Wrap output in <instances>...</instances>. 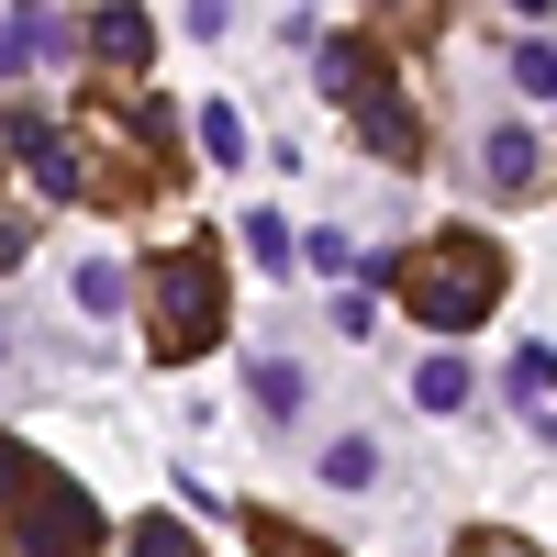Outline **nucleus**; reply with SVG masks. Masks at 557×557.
Returning <instances> with one entry per match:
<instances>
[{
	"label": "nucleus",
	"mask_w": 557,
	"mask_h": 557,
	"mask_svg": "<svg viewBox=\"0 0 557 557\" xmlns=\"http://www.w3.org/2000/svg\"><path fill=\"white\" fill-rule=\"evenodd\" d=\"M380 278H391V290H401L412 312L435 323V335H457V323H480V312L502 301V257H491L480 235H435V246H412V257H391Z\"/></svg>",
	"instance_id": "obj_1"
},
{
	"label": "nucleus",
	"mask_w": 557,
	"mask_h": 557,
	"mask_svg": "<svg viewBox=\"0 0 557 557\" xmlns=\"http://www.w3.org/2000/svg\"><path fill=\"white\" fill-rule=\"evenodd\" d=\"M146 301H157V368H190L212 335H223V257L212 246H178V257H157L146 268Z\"/></svg>",
	"instance_id": "obj_2"
},
{
	"label": "nucleus",
	"mask_w": 557,
	"mask_h": 557,
	"mask_svg": "<svg viewBox=\"0 0 557 557\" xmlns=\"http://www.w3.org/2000/svg\"><path fill=\"white\" fill-rule=\"evenodd\" d=\"M312 67H323V89H335V101H357V123H368V146H380V157H401V168L424 157V123H412V101L380 78V57H368L357 34H323Z\"/></svg>",
	"instance_id": "obj_3"
},
{
	"label": "nucleus",
	"mask_w": 557,
	"mask_h": 557,
	"mask_svg": "<svg viewBox=\"0 0 557 557\" xmlns=\"http://www.w3.org/2000/svg\"><path fill=\"white\" fill-rule=\"evenodd\" d=\"M89 57L146 78V57H157V23H146V12H89Z\"/></svg>",
	"instance_id": "obj_4"
},
{
	"label": "nucleus",
	"mask_w": 557,
	"mask_h": 557,
	"mask_svg": "<svg viewBox=\"0 0 557 557\" xmlns=\"http://www.w3.org/2000/svg\"><path fill=\"white\" fill-rule=\"evenodd\" d=\"M480 168L502 178V190H535V134H524V123H491V134H480Z\"/></svg>",
	"instance_id": "obj_5"
},
{
	"label": "nucleus",
	"mask_w": 557,
	"mask_h": 557,
	"mask_svg": "<svg viewBox=\"0 0 557 557\" xmlns=\"http://www.w3.org/2000/svg\"><path fill=\"white\" fill-rule=\"evenodd\" d=\"M34 480H45V457H34L23 435H0V535H12V513L34 502Z\"/></svg>",
	"instance_id": "obj_6"
},
{
	"label": "nucleus",
	"mask_w": 557,
	"mask_h": 557,
	"mask_svg": "<svg viewBox=\"0 0 557 557\" xmlns=\"http://www.w3.org/2000/svg\"><path fill=\"white\" fill-rule=\"evenodd\" d=\"M246 391H257L268 424H290V412H301V368H290V357H257V368H246Z\"/></svg>",
	"instance_id": "obj_7"
},
{
	"label": "nucleus",
	"mask_w": 557,
	"mask_h": 557,
	"mask_svg": "<svg viewBox=\"0 0 557 557\" xmlns=\"http://www.w3.org/2000/svg\"><path fill=\"white\" fill-rule=\"evenodd\" d=\"M412 401H424V412H457V401H469V368H457V357H424V368H412Z\"/></svg>",
	"instance_id": "obj_8"
},
{
	"label": "nucleus",
	"mask_w": 557,
	"mask_h": 557,
	"mask_svg": "<svg viewBox=\"0 0 557 557\" xmlns=\"http://www.w3.org/2000/svg\"><path fill=\"white\" fill-rule=\"evenodd\" d=\"M323 480H335V491H368V480H380V446H368V435H335V446H323Z\"/></svg>",
	"instance_id": "obj_9"
},
{
	"label": "nucleus",
	"mask_w": 557,
	"mask_h": 557,
	"mask_svg": "<svg viewBox=\"0 0 557 557\" xmlns=\"http://www.w3.org/2000/svg\"><path fill=\"white\" fill-rule=\"evenodd\" d=\"M201 146L235 168V157H246V112H235V101H201Z\"/></svg>",
	"instance_id": "obj_10"
},
{
	"label": "nucleus",
	"mask_w": 557,
	"mask_h": 557,
	"mask_svg": "<svg viewBox=\"0 0 557 557\" xmlns=\"http://www.w3.org/2000/svg\"><path fill=\"white\" fill-rule=\"evenodd\" d=\"M123 290H134V278H123L112 257H89V268H78V301H89V312H123Z\"/></svg>",
	"instance_id": "obj_11"
},
{
	"label": "nucleus",
	"mask_w": 557,
	"mask_h": 557,
	"mask_svg": "<svg viewBox=\"0 0 557 557\" xmlns=\"http://www.w3.org/2000/svg\"><path fill=\"white\" fill-rule=\"evenodd\" d=\"M134 557H190V524H178V513H146V524H134Z\"/></svg>",
	"instance_id": "obj_12"
},
{
	"label": "nucleus",
	"mask_w": 557,
	"mask_h": 557,
	"mask_svg": "<svg viewBox=\"0 0 557 557\" xmlns=\"http://www.w3.org/2000/svg\"><path fill=\"white\" fill-rule=\"evenodd\" d=\"M513 391H524V401L557 391V346H513Z\"/></svg>",
	"instance_id": "obj_13"
},
{
	"label": "nucleus",
	"mask_w": 557,
	"mask_h": 557,
	"mask_svg": "<svg viewBox=\"0 0 557 557\" xmlns=\"http://www.w3.org/2000/svg\"><path fill=\"white\" fill-rule=\"evenodd\" d=\"M513 78L535 89V101H557V45H513Z\"/></svg>",
	"instance_id": "obj_14"
},
{
	"label": "nucleus",
	"mask_w": 557,
	"mask_h": 557,
	"mask_svg": "<svg viewBox=\"0 0 557 557\" xmlns=\"http://www.w3.org/2000/svg\"><path fill=\"white\" fill-rule=\"evenodd\" d=\"M246 246H257L268 268H290V223H278V212H246Z\"/></svg>",
	"instance_id": "obj_15"
},
{
	"label": "nucleus",
	"mask_w": 557,
	"mask_h": 557,
	"mask_svg": "<svg viewBox=\"0 0 557 557\" xmlns=\"http://www.w3.org/2000/svg\"><path fill=\"white\" fill-rule=\"evenodd\" d=\"M257 546H268V557H335V546H312V535H290L278 513H257Z\"/></svg>",
	"instance_id": "obj_16"
},
{
	"label": "nucleus",
	"mask_w": 557,
	"mask_h": 557,
	"mask_svg": "<svg viewBox=\"0 0 557 557\" xmlns=\"http://www.w3.org/2000/svg\"><path fill=\"white\" fill-rule=\"evenodd\" d=\"M457 557H535V546H513V535H469Z\"/></svg>",
	"instance_id": "obj_17"
}]
</instances>
